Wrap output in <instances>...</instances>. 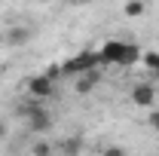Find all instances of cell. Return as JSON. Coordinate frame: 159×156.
Returning a JSON list of instances; mask_svg holds the SVG:
<instances>
[{"label": "cell", "instance_id": "cell-2", "mask_svg": "<svg viewBox=\"0 0 159 156\" xmlns=\"http://www.w3.org/2000/svg\"><path fill=\"white\" fill-rule=\"evenodd\" d=\"M19 113L25 119V126H28V132H49L52 129V113L40 104H25Z\"/></svg>", "mask_w": 159, "mask_h": 156}, {"label": "cell", "instance_id": "cell-9", "mask_svg": "<svg viewBox=\"0 0 159 156\" xmlns=\"http://www.w3.org/2000/svg\"><path fill=\"white\" fill-rule=\"evenodd\" d=\"M144 0H125V6H122V12L129 16V19H138V16H144Z\"/></svg>", "mask_w": 159, "mask_h": 156}, {"label": "cell", "instance_id": "cell-11", "mask_svg": "<svg viewBox=\"0 0 159 156\" xmlns=\"http://www.w3.org/2000/svg\"><path fill=\"white\" fill-rule=\"evenodd\" d=\"M34 153H49V144H34Z\"/></svg>", "mask_w": 159, "mask_h": 156}, {"label": "cell", "instance_id": "cell-7", "mask_svg": "<svg viewBox=\"0 0 159 156\" xmlns=\"http://www.w3.org/2000/svg\"><path fill=\"white\" fill-rule=\"evenodd\" d=\"M6 43L9 46H25V43H31V31L28 28H12V31H6Z\"/></svg>", "mask_w": 159, "mask_h": 156}, {"label": "cell", "instance_id": "cell-10", "mask_svg": "<svg viewBox=\"0 0 159 156\" xmlns=\"http://www.w3.org/2000/svg\"><path fill=\"white\" fill-rule=\"evenodd\" d=\"M150 129L159 132V107H150Z\"/></svg>", "mask_w": 159, "mask_h": 156}, {"label": "cell", "instance_id": "cell-5", "mask_svg": "<svg viewBox=\"0 0 159 156\" xmlns=\"http://www.w3.org/2000/svg\"><path fill=\"white\" fill-rule=\"evenodd\" d=\"M129 98L135 107H156V86L153 83H135Z\"/></svg>", "mask_w": 159, "mask_h": 156}, {"label": "cell", "instance_id": "cell-4", "mask_svg": "<svg viewBox=\"0 0 159 156\" xmlns=\"http://www.w3.org/2000/svg\"><path fill=\"white\" fill-rule=\"evenodd\" d=\"M98 64H101L98 52H80V55H74V58L61 67V74H70V77H77V74H83V71H95Z\"/></svg>", "mask_w": 159, "mask_h": 156}, {"label": "cell", "instance_id": "cell-6", "mask_svg": "<svg viewBox=\"0 0 159 156\" xmlns=\"http://www.w3.org/2000/svg\"><path fill=\"white\" fill-rule=\"evenodd\" d=\"M95 83H98V74H95V71H83V74H77L74 89H77V95H86V92L95 89Z\"/></svg>", "mask_w": 159, "mask_h": 156}, {"label": "cell", "instance_id": "cell-3", "mask_svg": "<svg viewBox=\"0 0 159 156\" xmlns=\"http://www.w3.org/2000/svg\"><path fill=\"white\" fill-rule=\"evenodd\" d=\"M55 80L49 77V74H37V77H28L25 80V89H28V95L34 98V101H46V98L55 95Z\"/></svg>", "mask_w": 159, "mask_h": 156}, {"label": "cell", "instance_id": "cell-12", "mask_svg": "<svg viewBox=\"0 0 159 156\" xmlns=\"http://www.w3.org/2000/svg\"><path fill=\"white\" fill-rule=\"evenodd\" d=\"M3 135H6V126H3V122H0V138H3Z\"/></svg>", "mask_w": 159, "mask_h": 156}, {"label": "cell", "instance_id": "cell-8", "mask_svg": "<svg viewBox=\"0 0 159 156\" xmlns=\"http://www.w3.org/2000/svg\"><path fill=\"white\" fill-rule=\"evenodd\" d=\"M141 61L153 77H159V52H141Z\"/></svg>", "mask_w": 159, "mask_h": 156}, {"label": "cell", "instance_id": "cell-1", "mask_svg": "<svg viewBox=\"0 0 159 156\" xmlns=\"http://www.w3.org/2000/svg\"><path fill=\"white\" fill-rule=\"evenodd\" d=\"M101 64H135L141 61V49L135 43H122V40H107L98 49Z\"/></svg>", "mask_w": 159, "mask_h": 156}]
</instances>
